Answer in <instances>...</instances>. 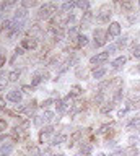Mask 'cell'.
I'll list each match as a JSON object with an SVG mask.
<instances>
[{"label":"cell","instance_id":"cell-31","mask_svg":"<svg viewBox=\"0 0 140 156\" xmlns=\"http://www.w3.org/2000/svg\"><path fill=\"white\" fill-rule=\"evenodd\" d=\"M5 129H7V122L0 119V132H2V130H5Z\"/></svg>","mask_w":140,"mask_h":156},{"label":"cell","instance_id":"cell-36","mask_svg":"<svg viewBox=\"0 0 140 156\" xmlns=\"http://www.w3.org/2000/svg\"><path fill=\"white\" fill-rule=\"evenodd\" d=\"M52 156H64V154H60V153H59V154H52Z\"/></svg>","mask_w":140,"mask_h":156},{"label":"cell","instance_id":"cell-3","mask_svg":"<svg viewBox=\"0 0 140 156\" xmlns=\"http://www.w3.org/2000/svg\"><path fill=\"white\" fill-rule=\"evenodd\" d=\"M69 106H72V98L70 96H67L65 99H60V101L56 102V107H57V112H59V114H64Z\"/></svg>","mask_w":140,"mask_h":156},{"label":"cell","instance_id":"cell-35","mask_svg":"<svg viewBox=\"0 0 140 156\" xmlns=\"http://www.w3.org/2000/svg\"><path fill=\"white\" fill-rule=\"evenodd\" d=\"M23 90H25L26 93H33V88H30V86H23Z\"/></svg>","mask_w":140,"mask_h":156},{"label":"cell","instance_id":"cell-38","mask_svg":"<svg viewBox=\"0 0 140 156\" xmlns=\"http://www.w3.org/2000/svg\"><path fill=\"white\" fill-rule=\"evenodd\" d=\"M138 5H140V2H138Z\"/></svg>","mask_w":140,"mask_h":156},{"label":"cell","instance_id":"cell-22","mask_svg":"<svg viewBox=\"0 0 140 156\" xmlns=\"http://www.w3.org/2000/svg\"><path fill=\"white\" fill-rule=\"evenodd\" d=\"M125 154H129V156H138V151H137V148L130 146L129 150H125Z\"/></svg>","mask_w":140,"mask_h":156},{"label":"cell","instance_id":"cell-20","mask_svg":"<svg viewBox=\"0 0 140 156\" xmlns=\"http://www.w3.org/2000/svg\"><path fill=\"white\" fill-rule=\"evenodd\" d=\"M7 83H8V80L3 75H0V91H3L5 90V86H7Z\"/></svg>","mask_w":140,"mask_h":156},{"label":"cell","instance_id":"cell-2","mask_svg":"<svg viewBox=\"0 0 140 156\" xmlns=\"http://www.w3.org/2000/svg\"><path fill=\"white\" fill-rule=\"evenodd\" d=\"M111 7L109 5H103V7L99 8V15H98V21L99 23H106V21H109V18H111Z\"/></svg>","mask_w":140,"mask_h":156},{"label":"cell","instance_id":"cell-25","mask_svg":"<svg viewBox=\"0 0 140 156\" xmlns=\"http://www.w3.org/2000/svg\"><path fill=\"white\" fill-rule=\"evenodd\" d=\"M125 44H127V36H124L122 39H119L117 47H119V49H122V47H125Z\"/></svg>","mask_w":140,"mask_h":156},{"label":"cell","instance_id":"cell-18","mask_svg":"<svg viewBox=\"0 0 140 156\" xmlns=\"http://www.w3.org/2000/svg\"><path fill=\"white\" fill-rule=\"evenodd\" d=\"M104 75H106V68H98V70L93 72V76L95 78H101V76H104Z\"/></svg>","mask_w":140,"mask_h":156},{"label":"cell","instance_id":"cell-9","mask_svg":"<svg viewBox=\"0 0 140 156\" xmlns=\"http://www.w3.org/2000/svg\"><path fill=\"white\" fill-rule=\"evenodd\" d=\"M21 44L25 49H34L36 47V39H23Z\"/></svg>","mask_w":140,"mask_h":156},{"label":"cell","instance_id":"cell-4","mask_svg":"<svg viewBox=\"0 0 140 156\" xmlns=\"http://www.w3.org/2000/svg\"><path fill=\"white\" fill-rule=\"evenodd\" d=\"M104 37H106V33L103 29H95V46L96 47H101L106 42Z\"/></svg>","mask_w":140,"mask_h":156},{"label":"cell","instance_id":"cell-6","mask_svg":"<svg viewBox=\"0 0 140 156\" xmlns=\"http://www.w3.org/2000/svg\"><path fill=\"white\" fill-rule=\"evenodd\" d=\"M108 34L111 37H116L120 34V24L119 23H111L109 24V29H108Z\"/></svg>","mask_w":140,"mask_h":156},{"label":"cell","instance_id":"cell-10","mask_svg":"<svg viewBox=\"0 0 140 156\" xmlns=\"http://www.w3.org/2000/svg\"><path fill=\"white\" fill-rule=\"evenodd\" d=\"M12 150H13V145L12 143H3L2 146H0V153H2L3 156H7Z\"/></svg>","mask_w":140,"mask_h":156},{"label":"cell","instance_id":"cell-13","mask_svg":"<svg viewBox=\"0 0 140 156\" xmlns=\"http://www.w3.org/2000/svg\"><path fill=\"white\" fill-rule=\"evenodd\" d=\"M42 76H46V75H42L41 72H38V73H34V76H33V81H31V85H33V86L39 85V83H41V80H42Z\"/></svg>","mask_w":140,"mask_h":156},{"label":"cell","instance_id":"cell-37","mask_svg":"<svg viewBox=\"0 0 140 156\" xmlns=\"http://www.w3.org/2000/svg\"><path fill=\"white\" fill-rule=\"evenodd\" d=\"M0 18H2V10H0Z\"/></svg>","mask_w":140,"mask_h":156},{"label":"cell","instance_id":"cell-23","mask_svg":"<svg viewBox=\"0 0 140 156\" xmlns=\"http://www.w3.org/2000/svg\"><path fill=\"white\" fill-rule=\"evenodd\" d=\"M8 78H10V80H12V81H16V80H18V78H20V72H16V70H13V72L10 73V75H8Z\"/></svg>","mask_w":140,"mask_h":156},{"label":"cell","instance_id":"cell-12","mask_svg":"<svg viewBox=\"0 0 140 156\" xmlns=\"http://www.w3.org/2000/svg\"><path fill=\"white\" fill-rule=\"evenodd\" d=\"M80 153L83 156H88L91 153V145L90 143H83V145H81V148H80Z\"/></svg>","mask_w":140,"mask_h":156},{"label":"cell","instance_id":"cell-15","mask_svg":"<svg viewBox=\"0 0 140 156\" xmlns=\"http://www.w3.org/2000/svg\"><path fill=\"white\" fill-rule=\"evenodd\" d=\"M81 94V88L80 86H72V91H70V98H77Z\"/></svg>","mask_w":140,"mask_h":156},{"label":"cell","instance_id":"cell-24","mask_svg":"<svg viewBox=\"0 0 140 156\" xmlns=\"http://www.w3.org/2000/svg\"><path fill=\"white\" fill-rule=\"evenodd\" d=\"M77 7H78V8H81V10H88L90 3L86 2V0H83V2H77Z\"/></svg>","mask_w":140,"mask_h":156},{"label":"cell","instance_id":"cell-5","mask_svg":"<svg viewBox=\"0 0 140 156\" xmlns=\"http://www.w3.org/2000/svg\"><path fill=\"white\" fill-rule=\"evenodd\" d=\"M7 99L12 101V102H20L21 101V91L20 90H12L7 94Z\"/></svg>","mask_w":140,"mask_h":156},{"label":"cell","instance_id":"cell-1","mask_svg":"<svg viewBox=\"0 0 140 156\" xmlns=\"http://www.w3.org/2000/svg\"><path fill=\"white\" fill-rule=\"evenodd\" d=\"M56 12H57V5L56 3H46L44 7L39 8V12H38V18L47 20V18H51Z\"/></svg>","mask_w":140,"mask_h":156},{"label":"cell","instance_id":"cell-19","mask_svg":"<svg viewBox=\"0 0 140 156\" xmlns=\"http://www.w3.org/2000/svg\"><path fill=\"white\" fill-rule=\"evenodd\" d=\"M86 44H88V37L85 36H78V47H83V46H86Z\"/></svg>","mask_w":140,"mask_h":156},{"label":"cell","instance_id":"cell-27","mask_svg":"<svg viewBox=\"0 0 140 156\" xmlns=\"http://www.w3.org/2000/svg\"><path fill=\"white\" fill-rule=\"evenodd\" d=\"M65 140V135H59V136H56L54 141H52V145H59L60 141H64Z\"/></svg>","mask_w":140,"mask_h":156},{"label":"cell","instance_id":"cell-16","mask_svg":"<svg viewBox=\"0 0 140 156\" xmlns=\"http://www.w3.org/2000/svg\"><path fill=\"white\" fill-rule=\"evenodd\" d=\"M74 7H77V3H74V2H65L64 5H62V10H64V12H70Z\"/></svg>","mask_w":140,"mask_h":156},{"label":"cell","instance_id":"cell-8","mask_svg":"<svg viewBox=\"0 0 140 156\" xmlns=\"http://www.w3.org/2000/svg\"><path fill=\"white\" fill-rule=\"evenodd\" d=\"M28 15V10L25 7H21V8H16L15 10V20H23Z\"/></svg>","mask_w":140,"mask_h":156},{"label":"cell","instance_id":"cell-26","mask_svg":"<svg viewBox=\"0 0 140 156\" xmlns=\"http://www.w3.org/2000/svg\"><path fill=\"white\" fill-rule=\"evenodd\" d=\"M21 5H23V7H25V8H26V7H36V5H38V3L34 2V0H26V2H23Z\"/></svg>","mask_w":140,"mask_h":156},{"label":"cell","instance_id":"cell-14","mask_svg":"<svg viewBox=\"0 0 140 156\" xmlns=\"http://www.w3.org/2000/svg\"><path fill=\"white\" fill-rule=\"evenodd\" d=\"M113 102H104V106H101V112L103 114H108V112H111L113 111Z\"/></svg>","mask_w":140,"mask_h":156},{"label":"cell","instance_id":"cell-30","mask_svg":"<svg viewBox=\"0 0 140 156\" xmlns=\"http://www.w3.org/2000/svg\"><path fill=\"white\" fill-rule=\"evenodd\" d=\"M132 55H134L135 58H140V46L134 47V51H132Z\"/></svg>","mask_w":140,"mask_h":156},{"label":"cell","instance_id":"cell-28","mask_svg":"<svg viewBox=\"0 0 140 156\" xmlns=\"http://www.w3.org/2000/svg\"><path fill=\"white\" fill-rule=\"evenodd\" d=\"M111 156H125V150H122V148H117V150H116V151H114V153L111 154Z\"/></svg>","mask_w":140,"mask_h":156},{"label":"cell","instance_id":"cell-32","mask_svg":"<svg viewBox=\"0 0 140 156\" xmlns=\"http://www.w3.org/2000/svg\"><path fill=\"white\" fill-rule=\"evenodd\" d=\"M116 49H117V46H114V44H113V46H109V47H108V51H106V52H108V54H113Z\"/></svg>","mask_w":140,"mask_h":156},{"label":"cell","instance_id":"cell-17","mask_svg":"<svg viewBox=\"0 0 140 156\" xmlns=\"http://www.w3.org/2000/svg\"><path fill=\"white\" fill-rule=\"evenodd\" d=\"M69 37L72 39V41H75V37L78 39V36H77V26H72L69 29Z\"/></svg>","mask_w":140,"mask_h":156},{"label":"cell","instance_id":"cell-33","mask_svg":"<svg viewBox=\"0 0 140 156\" xmlns=\"http://www.w3.org/2000/svg\"><path fill=\"white\" fill-rule=\"evenodd\" d=\"M49 104H52V99H46L44 102H42V106H44V107H47Z\"/></svg>","mask_w":140,"mask_h":156},{"label":"cell","instance_id":"cell-7","mask_svg":"<svg viewBox=\"0 0 140 156\" xmlns=\"http://www.w3.org/2000/svg\"><path fill=\"white\" fill-rule=\"evenodd\" d=\"M108 58H109L108 52H101V54H98V55L91 57V63H103V62L108 60Z\"/></svg>","mask_w":140,"mask_h":156},{"label":"cell","instance_id":"cell-11","mask_svg":"<svg viewBox=\"0 0 140 156\" xmlns=\"http://www.w3.org/2000/svg\"><path fill=\"white\" fill-rule=\"evenodd\" d=\"M124 63H125V57H117V58H116V60L113 62V68L119 70V68H122Z\"/></svg>","mask_w":140,"mask_h":156},{"label":"cell","instance_id":"cell-29","mask_svg":"<svg viewBox=\"0 0 140 156\" xmlns=\"http://www.w3.org/2000/svg\"><path fill=\"white\" fill-rule=\"evenodd\" d=\"M13 5H15V2H3L2 5H0V8H2V10H7V8L13 7Z\"/></svg>","mask_w":140,"mask_h":156},{"label":"cell","instance_id":"cell-34","mask_svg":"<svg viewBox=\"0 0 140 156\" xmlns=\"http://www.w3.org/2000/svg\"><path fill=\"white\" fill-rule=\"evenodd\" d=\"M3 63H5V55H2V54H0V67H2Z\"/></svg>","mask_w":140,"mask_h":156},{"label":"cell","instance_id":"cell-21","mask_svg":"<svg viewBox=\"0 0 140 156\" xmlns=\"http://www.w3.org/2000/svg\"><path fill=\"white\" fill-rule=\"evenodd\" d=\"M44 120H47V122H52V120H54V112L46 111V112H44Z\"/></svg>","mask_w":140,"mask_h":156}]
</instances>
